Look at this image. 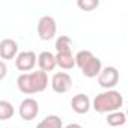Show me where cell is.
Listing matches in <instances>:
<instances>
[{
    "instance_id": "cell-19",
    "label": "cell",
    "mask_w": 128,
    "mask_h": 128,
    "mask_svg": "<svg viewBox=\"0 0 128 128\" xmlns=\"http://www.w3.org/2000/svg\"><path fill=\"white\" fill-rule=\"evenodd\" d=\"M65 128H83V126H82L80 124H68Z\"/></svg>"
},
{
    "instance_id": "cell-6",
    "label": "cell",
    "mask_w": 128,
    "mask_h": 128,
    "mask_svg": "<svg viewBox=\"0 0 128 128\" xmlns=\"http://www.w3.org/2000/svg\"><path fill=\"white\" fill-rule=\"evenodd\" d=\"M36 62H38L36 53L32 51V50H27V51H21L17 56V59H15V66H17L18 71H21L23 74H26V72H30L35 68Z\"/></svg>"
},
{
    "instance_id": "cell-18",
    "label": "cell",
    "mask_w": 128,
    "mask_h": 128,
    "mask_svg": "<svg viewBox=\"0 0 128 128\" xmlns=\"http://www.w3.org/2000/svg\"><path fill=\"white\" fill-rule=\"evenodd\" d=\"M0 70H2V72H0V80H3L6 77V63H5V60L0 62Z\"/></svg>"
},
{
    "instance_id": "cell-8",
    "label": "cell",
    "mask_w": 128,
    "mask_h": 128,
    "mask_svg": "<svg viewBox=\"0 0 128 128\" xmlns=\"http://www.w3.org/2000/svg\"><path fill=\"white\" fill-rule=\"evenodd\" d=\"M51 89L56 94H66L72 86V77L68 72H56L51 77Z\"/></svg>"
},
{
    "instance_id": "cell-11",
    "label": "cell",
    "mask_w": 128,
    "mask_h": 128,
    "mask_svg": "<svg viewBox=\"0 0 128 128\" xmlns=\"http://www.w3.org/2000/svg\"><path fill=\"white\" fill-rule=\"evenodd\" d=\"M38 65L39 70L44 72H51L56 66H57V62H56V54L50 53V51H41L38 54Z\"/></svg>"
},
{
    "instance_id": "cell-12",
    "label": "cell",
    "mask_w": 128,
    "mask_h": 128,
    "mask_svg": "<svg viewBox=\"0 0 128 128\" xmlns=\"http://www.w3.org/2000/svg\"><path fill=\"white\" fill-rule=\"evenodd\" d=\"M56 62L57 66L62 70H72L77 62H76V56H72V53H56Z\"/></svg>"
},
{
    "instance_id": "cell-2",
    "label": "cell",
    "mask_w": 128,
    "mask_h": 128,
    "mask_svg": "<svg viewBox=\"0 0 128 128\" xmlns=\"http://www.w3.org/2000/svg\"><path fill=\"white\" fill-rule=\"evenodd\" d=\"M124 104V96L120 92H118L116 89H110V90H104L101 94H98L94 101H92V107L95 112L98 113H113L118 112Z\"/></svg>"
},
{
    "instance_id": "cell-4",
    "label": "cell",
    "mask_w": 128,
    "mask_h": 128,
    "mask_svg": "<svg viewBox=\"0 0 128 128\" xmlns=\"http://www.w3.org/2000/svg\"><path fill=\"white\" fill-rule=\"evenodd\" d=\"M57 33V23L51 15H44L38 21V36L42 41H51Z\"/></svg>"
},
{
    "instance_id": "cell-1",
    "label": "cell",
    "mask_w": 128,
    "mask_h": 128,
    "mask_svg": "<svg viewBox=\"0 0 128 128\" xmlns=\"http://www.w3.org/2000/svg\"><path fill=\"white\" fill-rule=\"evenodd\" d=\"M47 86H48V76H47V72H44L41 70L33 71V72L20 74L17 78L18 90L26 95L41 94L47 89Z\"/></svg>"
},
{
    "instance_id": "cell-7",
    "label": "cell",
    "mask_w": 128,
    "mask_h": 128,
    "mask_svg": "<svg viewBox=\"0 0 128 128\" xmlns=\"http://www.w3.org/2000/svg\"><path fill=\"white\" fill-rule=\"evenodd\" d=\"M18 114L24 120H33L39 114V104L35 98H26L20 102Z\"/></svg>"
},
{
    "instance_id": "cell-14",
    "label": "cell",
    "mask_w": 128,
    "mask_h": 128,
    "mask_svg": "<svg viewBox=\"0 0 128 128\" xmlns=\"http://www.w3.org/2000/svg\"><path fill=\"white\" fill-rule=\"evenodd\" d=\"M36 128H63V120L57 114H48L36 125Z\"/></svg>"
},
{
    "instance_id": "cell-15",
    "label": "cell",
    "mask_w": 128,
    "mask_h": 128,
    "mask_svg": "<svg viewBox=\"0 0 128 128\" xmlns=\"http://www.w3.org/2000/svg\"><path fill=\"white\" fill-rule=\"evenodd\" d=\"M71 38L66 36V35H62V36H57L56 39V44H54V48L57 53H71Z\"/></svg>"
},
{
    "instance_id": "cell-13",
    "label": "cell",
    "mask_w": 128,
    "mask_h": 128,
    "mask_svg": "<svg viewBox=\"0 0 128 128\" xmlns=\"http://www.w3.org/2000/svg\"><path fill=\"white\" fill-rule=\"evenodd\" d=\"M126 120H128L126 113H124V112H120V110L113 112V113H108V114H107V119H106L107 125H110L112 128H122Z\"/></svg>"
},
{
    "instance_id": "cell-17",
    "label": "cell",
    "mask_w": 128,
    "mask_h": 128,
    "mask_svg": "<svg viewBox=\"0 0 128 128\" xmlns=\"http://www.w3.org/2000/svg\"><path fill=\"white\" fill-rule=\"evenodd\" d=\"M77 6L82 11H94L100 6V0H78Z\"/></svg>"
},
{
    "instance_id": "cell-20",
    "label": "cell",
    "mask_w": 128,
    "mask_h": 128,
    "mask_svg": "<svg viewBox=\"0 0 128 128\" xmlns=\"http://www.w3.org/2000/svg\"><path fill=\"white\" fill-rule=\"evenodd\" d=\"M125 113H126V118H128V108H126V112H125Z\"/></svg>"
},
{
    "instance_id": "cell-9",
    "label": "cell",
    "mask_w": 128,
    "mask_h": 128,
    "mask_svg": "<svg viewBox=\"0 0 128 128\" xmlns=\"http://www.w3.org/2000/svg\"><path fill=\"white\" fill-rule=\"evenodd\" d=\"M18 44L17 41L11 39V38H5L0 41V57L2 60H12L17 59L18 56Z\"/></svg>"
},
{
    "instance_id": "cell-10",
    "label": "cell",
    "mask_w": 128,
    "mask_h": 128,
    "mask_svg": "<svg viewBox=\"0 0 128 128\" xmlns=\"http://www.w3.org/2000/svg\"><path fill=\"white\" fill-rule=\"evenodd\" d=\"M71 107L77 114H86L92 107V101L86 94H77L71 100Z\"/></svg>"
},
{
    "instance_id": "cell-5",
    "label": "cell",
    "mask_w": 128,
    "mask_h": 128,
    "mask_svg": "<svg viewBox=\"0 0 128 128\" xmlns=\"http://www.w3.org/2000/svg\"><path fill=\"white\" fill-rule=\"evenodd\" d=\"M119 83V71L116 66H104L98 76V84L106 90L114 89Z\"/></svg>"
},
{
    "instance_id": "cell-16",
    "label": "cell",
    "mask_w": 128,
    "mask_h": 128,
    "mask_svg": "<svg viewBox=\"0 0 128 128\" xmlns=\"http://www.w3.org/2000/svg\"><path fill=\"white\" fill-rule=\"evenodd\" d=\"M14 113H15V108H14V106H12L9 101H6V100H2V101H0V119H2V120H6V119L12 118Z\"/></svg>"
},
{
    "instance_id": "cell-3",
    "label": "cell",
    "mask_w": 128,
    "mask_h": 128,
    "mask_svg": "<svg viewBox=\"0 0 128 128\" xmlns=\"http://www.w3.org/2000/svg\"><path fill=\"white\" fill-rule=\"evenodd\" d=\"M76 62L77 66L82 71V74L88 78L98 77L100 72L102 71V63L101 60L89 50H82L76 54Z\"/></svg>"
}]
</instances>
